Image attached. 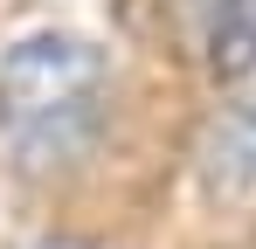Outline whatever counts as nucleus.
Segmentation results:
<instances>
[{
    "label": "nucleus",
    "instance_id": "f257e3e1",
    "mask_svg": "<svg viewBox=\"0 0 256 249\" xmlns=\"http://www.w3.org/2000/svg\"><path fill=\"white\" fill-rule=\"evenodd\" d=\"M111 111L104 48L70 28H35L0 56V138L21 166H62L97 146Z\"/></svg>",
    "mask_w": 256,
    "mask_h": 249
},
{
    "label": "nucleus",
    "instance_id": "f03ea898",
    "mask_svg": "<svg viewBox=\"0 0 256 249\" xmlns=\"http://www.w3.org/2000/svg\"><path fill=\"white\" fill-rule=\"evenodd\" d=\"M201 180H208V194H222V201H236V194L256 187V76L208 124V138H201Z\"/></svg>",
    "mask_w": 256,
    "mask_h": 249
},
{
    "label": "nucleus",
    "instance_id": "7ed1b4c3",
    "mask_svg": "<svg viewBox=\"0 0 256 249\" xmlns=\"http://www.w3.org/2000/svg\"><path fill=\"white\" fill-rule=\"evenodd\" d=\"M208 62L222 83L256 76V0H222L208 21Z\"/></svg>",
    "mask_w": 256,
    "mask_h": 249
}]
</instances>
